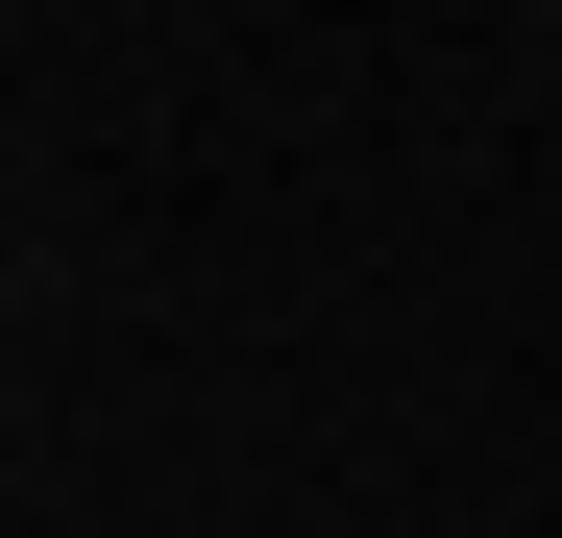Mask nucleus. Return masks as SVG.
Wrapping results in <instances>:
<instances>
[]
</instances>
